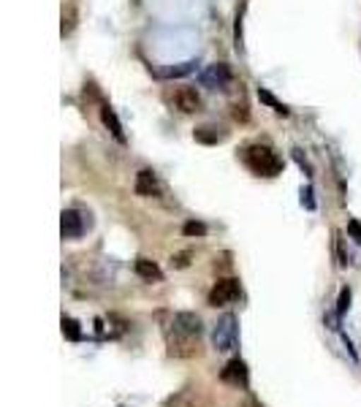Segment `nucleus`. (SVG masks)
Returning a JSON list of instances; mask_svg holds the SVG:
<instances>
[{"mask_svg":"<svg viewBox=\"0 0 361 407\" xmlns=\"http://www.w3.org/2000/svg\"><path fill=\"white\" fill-rule=\"evenodd\" d=\"M196 60H188V63H179V66H172V68H163L160 76H166V79H177V76H188V73L196 71Z\"/></svg>","mask_w":361,"mask_h":407,"instance_id":"nucleus-15","label":"nucleus"},{"mask_svg":"<svg viewBox=\"0 0 361 407\" xmlns=\"http://www.w3.org/2000/svg\"><path fill=\"white\" fill-rule=\"evenodd\" d=\"M348 233H350V236L361 245V223L359 220H348Z\"/></svg>","mask_w":361,"mask_h":407,"instance_id":"nucleus-20","label":"nucleus"},{"mask_svg":"<svg viewBox=\"0 0 361 407\" xmlns=\"http://www.w3.org/2000/svg\"><path fill=\"white\" fill-rule=\"evenodd\" d=\"M172 104L179 109L182 114H196V111H201V95L193 87H179L174 90Z\"/></svg>","mask_w":361,"mask_h":407,"instance_id":"nucleus-6","label":"nucleus"},{"mask_svg":"<svg viewBox=\"0 0 361 407\" xmlns=\"http://www.w3.org/2000/svg\"><path fill=\"white\" fill-rule=\"evenodd\" d=\"M182 233H185V236H206V226H204V223H196V220H190V223H185Z\"/></svg>","mask_w":361,"mask_h":407,"instance_id":"nucleus-17","label":"nucleus"},{"mask_svg":"<svg viewBox=\"0 0 361 407\" xmlns=\"http://www.w3.org/2000/svg\"><path fill=\"white\" fill-rule=\"evenodd\" d=\"M63 336L71 339V342H79L82 339V329L73 318H63Z\"/></svg>","mask_w":361,"mask_h":407,"instance_id":"nucleus-16","label":"nucleus"},{"mask_svg":"<svg viewBox=\"0 0 361 407\" xmlns=\"http://www.w3.org/2000/svg\"><path fill=\"white\" fill-rule=\"evenodd\" d=\"M231 68L225 66V63H215V66H206L201 76H199V82L204 85V87H212V90H228L231 87Z\"/></svg>","mask_w":361,"mask_h":407,"instance_id":"nucleus-5","label":"nucleus"},{"mask_svg":"<svg viewBox=\"0 0 361 407\" xmlns=\"http://www.w3.org/2000/svg\"><path fill=\"white\" fill-rule=\"evenodd\" d=\"M242 293V285L239 280H234V277H223V280H218L215 288L209 291V304L212 307H225V304H231V301H237Z\"/></svg>","mask_w":361,"mask_h":407,"instance_id":"nucleus-4","label":"nucleus"},{"mask_svg":"<svg viewBox=\"0 0 361 407\" xmlns=\"http://www.w3.org/2000/svg\"><path fill=\"white\" fill-rule=\"evenodd\" d=\"M101 123L109 128V133L117 139L120 144H125V130H122V123L120 117L114 114V109L109 107V104H101Z\"/></svg>","mask_w":361,"mask_h":407,"instance_id":"nucleus-11","label":"nucleus"},{"mask_svg":"<svg viewBox=\"0 0 361 407\" xmlns=\"http://www.w3.org/2000/svg\"><path fill=\"white\" fill-rule=\"evenodd\" d=\"M220 380L223 383H231V386H247V380H250V375H247V364L242 361V358H231L228 364L223 367L220 372Z\"/></svg>","mask_w":361,"mask_h":407,"instance_id":"nucleus-7","label":"nucleus"},{"mask_svg":"<svg viewBox=\"0 0 361 407\" xmlns=\"http://www.w3.org/2000/svg\"><path fill=\"white\" fill-rule=\"evenodd\" d=\"M237 342H239V320H237V315L225 312L223 318H218L215 329H212V348L218 353H228L237 348Z\"/></svg>","mask_w":361,"mask_h":407,"instance_id":"nucleus-3","label":"nucleus"},{"mask_svg":"<svg viewBox=\"0 0 361 407\" xmlns=\"http://www.w3.org/2000/svg\"><path fill=\"white\" fill-rule=\"evenodd\" d=\"M242 163L256 174V177H277L283 174V158L277 155L269 144H247L242 150Z\"/></svg>","mask_w":361,"mask_h":407,"instance_id":"nucleus-2","label":"nucleus"},{"mask_svg":"<svg viewBox=\"0 0 361 407\" xmlns=\"http://www.w3.org/2000/svg\"><path fill=\"white\" fill-rule=\"evenodd\" d=\"M134 269H136L138 277H141V280H147V283H160V280H163L160 266L155 264V261H150V258H136Z\"/></svg>","mask_w":361,"mask_h":407,"instance_id":"nucleus-13","label":"nucleus"},{"mask_svg":"<svg viewBox=\"0 0 361 407\" xmlns=\"http://www.w3.org/2000/svg\"><path fill=\"white\" fill-rule=\"evenodd\" d=\"M134 190H136V195H141V198H153V195H160V182H158V177H155L150 169H141L136 174Z\"/></svg>","mask_w":361,"mask_h":407,"instance_id":"nucleus-9","label":"nucleus"},{"mask_svg":"<svg viewBox=\"0 0 361 407\" xmlns=\"http://www.w3.org/2000/svg\"><path fill=\"white\" fill-rule=\"evenodd\" d=\"M234 117H237V120H242V123H244V120H247V111H244V107H237V111H234Z\"/></svg>","mask_w":361,"mask_h":407,"instance_id":"nucleus-22","label":"nucleus"},{"mask_svg":"<svg viewBox=\"0 0 361 407\" xmlns=\"http://www.w3.org/2000/svg\"><path fill=\"white\" fill-rule=\"evenodd\" d=\"M348 307H350V288H343V291H340V299H337V315H340V318L348 312Z\"/></svg>","mask_w":361,"mask_h":407,"instance_id":"nucleus-18","label":"nucleus"},{"mask_svg":"<svg viewBox=\"0 0 361 407\" xmlns=\"http://www.w3.org/2000/svg\"><path fill=\"white\" fill-rule=\"evenodd\" d=\"M166 407H206V405H204V396H201L199 391L185 389V391H179L177 396H172V399L166 402Z\"/></svg>","mask_w":361,"mask_h":407,"instance_id":"nucleus-12","label":"nucleus"},{"mask_svg":"<svg viewBox=\"0 0 361 407\" xmlns=\"http://www.w3.org/2000/svg\"><path fill=\"white\" fill-rule=\"evenodd\" d=\"M302 204H304L307 209H315V198H312V188H304V190H302Z\"/></svg>","mask_w":361,"mask_h":407,"instance_id":"nucleus-21","label":"nucleus"},{"mask_svg":"<svg viewBox=\"0 0 361 407\" xmlns=\"http://www.w3.org/2000/svg\"><path fill=\"white\" fill-rule=\"evenodd\" d=\"M190 250H182V253H177V255H172V266L174 269H185V266L190 264Z\"/></svg>","mask_w":361,"mask_h":407,"instance_id":"nucleus-19","label":"nucleus"},{"mask_svg":"<svg viewBox=\"0 0 361 407\" xmlns=\"http://www.w3.org/2000/svg\"><path fill=\"white\" fill-rule=\"evenodd\" d=\"M204 332V323L196 312H177L169 326V353L193 356L199 353V336Z\"/></svg>","mask_w":361,"mask_h":407,"instance_id":"nucleus-1","label":"nucleus"},{"mask_svg":"<svg viewBox=\"0 0 361 407\" xmlns=\"http://www.w3.org/2000/svg\"><path fill=\"white\" fill-rule=\"evenodd\" d=\"M193 139L199 144H223L228 139V133H225L223 128H218V125H201V128H196L193 130Z\"/></svg>","mask_w":361,"mask_h":407,"instance_id":"nucleus-10","label":"nucleus"},{"mask_svg":"<svg viewBox=\"0 0 361 407\" xmlns=\"http://www.w3.org/2000/svg\"><path fill=\"white\" fill-rule=\"evenodd\" d=\"M60 231H63V239H79L85 233V220L76 209H63L60 214Z\"/></svg>","mask_w":361,"mask_h":407,"instance_id":"nucleus-8","label":"nucleus"},{"mask_svg":"<svg viewBox=\"0 0 361 407\" xmlns=\"http://www.w3.org/2000/svg\"><path fill=\"white\" fill-rule=\"evenodd\" d=\"M258 101H261L264 107H269L272 111H277V114H283V117H288V114H291V109L285 107L283 101H277L275 95H272L266 87H258Z\"/></svg>","mask_w":361,"mask_h":407,"instance_id":"nucleus-14","label":"nucleus"}]
</instances>
